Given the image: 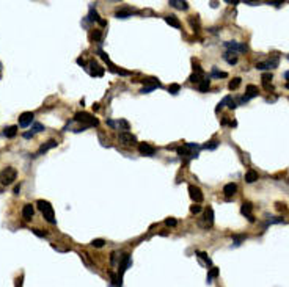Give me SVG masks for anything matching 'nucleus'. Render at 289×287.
Returning a JSON list of instances; mask_svg holds the SVG:
<instances>
[{
	"mask_svg": "<svg viewBox=\"0 0 289 287\" xmlns=\"http://www.w3.org/2000/svg\"><path fill=\"white\" fill-rule=\"evenodd\" d=\"M36 206L39 207V210L43 212V215H44V218H46L51 224H55V223H57V220H55V217H54V209H52V206H51L49 201L39 199V201L36 202Z\"/></svg>",
	"mask_w": 289,
	"mask_h": 287,
	"instance_id": "1",
	"label": "nucleus"
},
{
	"mask_svg": "<svg viewBox=\"0 0 289 287\" xmlns=\"http://www.w3.org/2000/svg\"><path fill=\"white\" fill-rule=\"evenodd\" d=\"M74 121L84 122L85 127H91V126H98V124H99V121H98L94 116H91L90 113H87V111H79V113H75Z\"/></svg>",
	"mask_w": 289,
	"mask_h": 287,
	"instance_id": "2",
	"label": "nucleus"
},
{
	"mask_svg": "<svg viewBox=\"0 0 289 287\" xmlns=\"http://www.w3.org/2000/svg\"><path fill=\"white\" fill-rule=\"evenodd\" d=\"M17 177V171L13 167H7L2 173H0V182L3 185H11Z\"/></svg>",
	"mask_w": 289,
	"mask_h": 287,
	"instance_id": "3",
	"label": "nucleus"
},
{
	"mask_svg": "<svg viewBox=\"0 0 289 287\" xmlns=\"http://www.w3.org/2000/svg\"><path fill=\"white\" fill-rule=\"evenodd\" d=\"M225 47L228 49V52H234V54H237V52H247V44H239V43H236V41H226L225 43Z\"/></svg>",
	"mask_w": 289,
	"mask_h": 287,
	"instance_id": "4",
	"label": "nucleus"
},
{
	"mask_svg": "<svg viewBox=\"0 0 289 287\" xmlns=\"http://www.w3.org/2000/svg\"><path fill=\"white\" fill-rule=\"evenodd\" d=\"M118 138H119L121 144H124V146H131V144L137 143V138H135V135H132L131 132H121V134L118 135Z\"/></svg>",
	"mask_w": 289,
	"mask_h": 287,
	"instance_id": "5",
	"label": "nucleus"
},
{
	"mask_svg": "<svg viewBox=\"0 0 289 287\" xmlns=\"http://www.w3.org/2000/svg\"><path fill=\"white\" fill-rule=\"evenodd\" d=\"M33 118H35V115L31 111H24L19 116V126L21 127H28L31 122H33Z\"/></svg>",
	"mask_w": 289,
	"mask_h": 287,
	"instance_id": "6",
	"label": "nucleus"
},
{
	"mask_svg": "<svg viewBox=\"0 0 289 287\" xmlns=\"http://www.w3.org/2000/svg\"><path fill=\"white\" fill-rule=\"evenodd\" d=\"M189 193H190V198L198 204V202H201L203 199H204V196H203V191L198 188V187H195V185H190L189 187Z\"/></svg>",
	"mask_w": 289,
	"mask_h": 287,
	"instance_id": "7",
	"label": "nucleus"
},
{
	"mask_svg": "<svg viewBox=\"0 0 289 287\" xmlns=\"http://www.w3.org/2000/svg\"><path fill=\"white\" fill-rule=\"evenodd\" d=\"M138 151L142 155H154L156 154V148L148 144V143H140L138 144Z\"/></svg>",
	"mask_w": 289,
	"mask_h": 287,
	"instance_id": "8",
	"label": "nucleus"
},
{
	"mask_svg": "<svg viewBox=\"0 0 289 287\" xmlns=\"http://www.w3.org/2000/svg\"><path fill=\"white\" fill-rule=\"evenodd\" d=\"M88 66H90V74H91V75H98V77L104 75V68H101L94 60H91V61L88 63Z\"/></svg>",
	"mask_w": 289,
	"mask_h": 287,
	"instance_id": "9",
	"label": "nucleus"
},
{
	"mask_svg": "<svg viewBox=\"0 0 289 287\" xmlns=\"http://www.w3.org/2000/svg\"><path fill=\"white\" fill-rule=\"evenodd\" d=\"M252 209H253V206H252L250 202H243L242 207H240V212H242V215H245L250 221H255V217L252 215Z\"/></svg>",
	"mask_w": 289,
	"mask_h": 287,
	"instance_id": "10",
	"label": "nucleus"
},
{
	"mask_svg": "<svg viewBox=\"0 0 289 287\" xmlns=\"http://www.w3.org/2000/svg\"><path fill=\"white\" fill-rule=\"evenodd\" d=\"M192 149H189L187 146H182V148H178V154L181 157H190V158H196L198 157V152H190Z\"/></svg>",
	"mask_w": 289,
	"mask_h": 287,
	"instance_id": "11",
	"label": "nucleus"
},
{
	"mask_svg": "<svg viewBox=\"0 0 289 287\" xmlns=\"http://www.w3.org/2000/svg\"><path fill=\"white\" fill-rule=\"evenodd\" d=\"M33 214H35V209L31 204H25V206L22 207V217L25 220H31L33 218Z\"/></svg>",
	"mask_w": 289,
	"mask_h": 287,
	"instance_id": "12",
	"label": "nucleus"
},
{
	"mask_svg": "<svg viewBox=\"0 0 289 287\" xmlns=\"http://www.w3.org/2000/svg\"><path fill=\"white\" fill-rule=\"evenodd\" d=\"M165 22H167L168 25H171V27H175V28H181V22H179V19L175 14L165 16Z\"/></svg>",
	"mask_w": 289,
	"mask_h": 287,
	"instance_id": "13",
	"label": "nucleus"
},
{
	"mask_svg": "<svg viewBox=\"0 0 289 287\" xmlns=\"http://www.w3.org/2000/svg\"><path fill=\"white\" fill-rule=\"evenodd\" d=\"M204 220H206V224H208V226H212V223H214V210H212V207H208V209H206V212H204Z\"/></svg>",
	"mask_w": 289,
	"mask_h": 287,
	"instance_id": "14",
	"label": "nucleus"
},
{
	"mask_svg": "<svg viewBox=\"0 0 289 287\" xmlns=\"http://www.w3.org/2000/svg\"><path fill=\"white\" fill-rule=\"evenodd\" d=\"M270 80H272V74L270 72H266L263 74V87L269 91V90H273V87L270 85Z\"/></svg>",
	"mask_w": 289,
	"mask_h": 287,
	"instance_id": "15",
	"label": "nucleus"
},
{
	"mask_svg": "<svg viewBox=\"0 0 289 287\" xmlns=\"http://www.w3.org/2000/svg\"><path fill=\"white\" fill-rule=\"evenodd\" d=\"M237 191V185L234 184V182H231V184H226L225 187H223V193L226 195V196H233L234 193Z\"/></svg>",
	"mask_w": 289,
	"mask_h": 287,
	"instance_id": "16",
	"label": "nucleus"
},
{
	"mask_svg": "<svg viewBox=\"0 0 289 287\" xmlns=\"http://www.w3.org/2000/svg\"><path fill=\"white\" fill-rule=\"evenodd\" d=\"M168 5L173 7V8H178V10H187L189 8L187 2H181V0H170Z\"/></svg>",
	"mask_w": 289,
	"mask_h": 287,
	"instance_id": "17",
	"label": "nucleus"
},
{
	"mask_svg": "<svg viewBox=\"0 0 289 287\" xmlns=\"http://www.w3.org/2000/svg\"><path fill=\"white\" fill-rule=\"evenodd\" d=\"M57 144H58V143H57L55 140H49L47 143H44L43 146L39 148V152H38V154H43V152H46V151H49V149H52V148H57Z\"/></svg>",
	"mask_w": 289,
	"mask_h": 287,
	"instance_id": "18",
	"label": "nucleus"
},
{
	"mask_svg": "<svg viewBox=\"0 0 289 287\" xmlns=\"http://www.w3.org/2000/svg\"><path fill=\"white\" fill-rule=\"evenodd\" d=\"M17 134V126H10V127H5L3 129V135L7 138H14Z\"/></svg>",
	"mask_w": 289,
	"mask_h": 287,
	"instance_id": "19",
	"label": "nucleus"
},
{
	"mask_svg": "<svg viewBox=\"0 0 289 287\" xmlns=\"http://www.w3.org/2000/svg\"><path fill=\"white\" fill-rule=\"evenodd\" d=\"M258 96V87H255V85H248L247 87V94H245V97L247 99H252V97H256Z\"/></svg>",
	"mask_w": 289,
	"mask_h": 287,
	"instance_id": "20",
	"label": "nucleus"
},
{
	"mask_svg": "<svg viewBox=\"0 0 289 287\" xmlns=\"http://www.w3.org/2000/svg\"><path fill=\"white\" fill-rule=\"evenodd\" d=\"M256 181H258V173L256 171H253V170L247 171V174H245V182L247 184H253Z\"/></svg>",
	"mask_w": 289,
	"mask_h": 287,
	"instance_id": "21",
	"label": "nucleus"
},
{
	"mask_svg": "<svg viewBox=\"0 0 289 287\" xmlns=\"http://www.w3.org/2000/svg\"><path fill=\"white\" fill-rule=\"evenodd\" d=\"M209 88H211V80H209V78H203L200 83H198V90H200L201 93H206Z\"/></svg>",
	"mask_w": 289,
	"mask_h": 287,
	"instance_id": "22",
	"label": "nucleus"
},
{
	"mask_svg": "<svg viewBox=\"0 0 289 287\" xmlns=\"http://www.w3.org/2000/svg\"><path fill=\"white\" fill-rule=\"evenodd\" d=\"M223 58H225L229 64H236V63H237V55H236L234 52H225Z\"/></svg>",
	"mask_w": 289,
	"mask_h": 287,
	"instance_id": "23",
	"label": "nucleus"
},
{
	"mask_svg": "<svg viewBox=\"0 0 289 287\" xmlns=\"http://www.w3.org/2000/svg\"><path fill=\"white\" fill-rule=\"evenodd\" d=\"M240 82H242V78L240 77H234L231 82H229V85H228V88L233 91V90H236V88H239V85H240Z\"/></svg>",
	"mask_w": 289,
	"mask_h": 287,
	"instance_id": "24",
	"label": "nucleus"
},
{
	"mask_svg": "<svg viewBox=\"0 0 289 287\" xmlns=\"http://www.w3.org/2000/svg\"><path fill=\"white\" fill-rule=\"evenodd\" d=\"M116 126L121 127L123 132H128V130H129V122L124 121V119H118V121H116Z\"/></svg>",
	"mask_w": 289,
	"mask_h": 287,
	"instance_id": "25",
	"label": "nucleus"
},
{
	"mask_svg": "<svg viewBox=\"0 0 289 287\" xmlns=\"http://www.w3.org/2000/svg\"><path fill=\"white\" fill-rule=\"evenodd\" d=\"M118 19H128V17H131V13L128 11V10H119V11H116V14H115Z\"/></svg>",
	"mask_w": 289,
	"mask_h": 287,
	"instance_id": "26",
	"label": "nucleus"
},
{
	"mask_svg": "<svg viewBox=\"0 0 289 287\" xmlns=\"http://www.w3.org/2000/svg\"><path fill=\"white\" fill-rule=\"evenodd\" d=\"M104 245H105V240L104 238H94L91 242V247H94V248H102Z\"/></svg>",
	"mask_w": 289,
	"mask_h": 287,
	"instance_id": "27",
	"label": "nucleus"
},
{
	"mask_svg": "<svg viewBox=\"0 0 289 287\" xmlns=\"http://www.w3.org/2000/svg\"><path fill=\"white\" fill-rule=\"evenodd\" d=\"M212 77H217V78H226L228 77V74L226 72H220V71H217V68H212V74H211Z\"/></svg>",
	"mask_w": 289,
	"mask_h": 287,
	"instance_id": "28",
	"label": "nucleus"
},
{
	"mask_svg": "<svg viewBox=\"0 0 289 287\" xmlns=\"http://www.w3.org/2000/svg\"><path fill=\"white\" fill-rule=\"evenodd\" d=\"M217 275H219V268L212 267V268L209 270V273H208V282H212V278H215Z\"/></svg>",
	"mask_w": 289,
	"mask_h": 287,
	"instance_id": "29",
	"label": "nucleus"
},
{
	"mask_svg": "<svg viewBox=\"0 0 289 287\" xmlns=\"http://www.w3.org/2000/svg\"><path fill=\"white\" fill-rule=\"evenodd\" d=\"M156 88H159V85H148V87H143V88L140 90V93H142V94H146V93L154 91Z\"/></svg>",
	"mask_w": 289,
	"mask_h": 287,
	"instance_id": "30",
	"label": "nucleus"
},
{
	"mask_svg": "<svg viewBox=\"0 0 289 287\" xmlns=\"http://www.w3.org/2000/svg\"><path fill=\"white\" fill-rule=\"evenodd\" d=\"M201 75H203V74H198V72H196V74H192V75L189 77V80L192 82V83H200V82H201Z\"/></svg>",
	"mask_w": 289,
	"mask_h": 287,
	"instance_id": "31",
	"label": "nucleus"
},
{
	"mask_svg": "<svg viewBox=\"0 0 289 287\" xmlns=\"http://www.w3.org/2000/svg\"><path fill=\"white\" fill-rule=\"evenodd\" d=\"M44 130V126L43 124H39V122H35V124L31 126V132L36 134V132H43Z\"/></svg>",
	"mask_w": 289,
	"mask_h": 287,
	"instance_id": "32",
	"label": "nucleus"
},
{
	"mask_svg": "<svg viewBox=\"0 0 289 287\" xmlns=\"http://www.w3.org/2000/svg\"><path fill=\"white\" fill-rule=\"evenodd\" d=\"M217 146H219V141L212 140V141H209V143H206V144H204L203 148H204V149H211V151H212V149H215Z\"/></svg>",
	"mask_w": 289,
	"mask_h": 287,
	"instance_id": "33",
	"label": "nucleus"
},
{
	"mask_svg": "<svg viewBox=\"0 0 289 287\" xmlns=\"http://www.w3.org/2000/svg\"><path fill=\"white\" fill-rule=\"evenodd\" d=\"M90 21H98V22H101V19H99V14L93 10V7L90 8Z\"/></svg>",
	"mask_w": 289,
	"mask_h": 287,
	"instance_id": "34",
	"label": "nucleus"
},
{
	"mask_svg": "<svg viewBox=\"0 0 289 287\" xmlns=\"http://www.w3.org/2000/svg\"><path fill=\"white\" fill-rule=\"evenodd\" d=\"M179 90H181V87H179L178 83H173V85H170V87H168V91H170L171 94H178V93H179Z\"/></svg>",
	"mask_w": 289,
	"mask_h": 287,
	"instance_id": "35",
	"label": "nucleus"
},
{
	"mask_svg": "<svg viewBox=\"0 0 289 287\" xmlns=\"http://www.w3.org/2000/svg\"><path fill=\"white\" fill-rule=\"evenodd\" d=\"M198 257H200V259H203V261H204L206 264H208V265H212V261L208 257V254H206V253H198Z\"/></svg>",
	"mask_w": 289,
	"mask_h": 287,
	"instance_id": "36",
	"label": "nucleus"
},
{
	"mask_svg": "<svg viewBox=\"0 0 289 287\" xmlns=\"http://www.w3.org/2000/svg\"><path fill=\"white\" fill-rule=\"evenodd\" d=\"M256 69L267 71V69H270V66H269V63H267V61H263V63H258V64H256Z\"/></svg>",
	"mask_w": 289,
	"mask_h": 287,
	"instance_id": "37",
	"label": "nucleus"
},
{
	"mask_svg": "<svg viewBox=\"0 0 289 287\" xmlns=\"http://www.w3.org/2000/svg\"><path fill=\"white\" fill-rule=\"evenodd\" d=\"M229 101H231V96H226V97H225V99H223V101H222V102H220L219 105H217V111H219L220 108H223V107H225L226 104H229Z\"/></svg>",
	"mask_w": 289,
	"mask_h": 287,
	"instance_id": "38",
	"label": "nucleus"
},
{
	"mask_svg": "<svg viewBox=\"0 0 289 287\" xmlns=\"http://www.w3.org/2000/svg\"><path fill=\"white\" fill-rule=\"evenodd\" d=\"M165 224L170 226V228H175L178 224V221H176V218H167V220H165Z\"/></svg>",
	"mask_w": 289,
	"mask_h": 287,
	"instance_id": "39",
	"label": "nucleus"
},
{
	"mask_svg": "<svg viewBox=\"0 0 289 287\" xmlns=\"http://www.w3.org/2000/svg\"><path fill=\"white\" fill-rule=\"evenodd\" d=\"M233 238L236 240V243H234V245H236V247H239V245H240V242H242V240H243L245 237H243V235H234Z\"/></svg>",
	"mask_w": 289,
	"mask_h": 287,
	"instance_id": "40",
	"label": "nucleus"
},
{
	"mask_svg": "<svg viewBox=\"0 0 289 287\" xmlns=\"http://www.w3.org/2000/svg\"><path fill=\"white\" fill-rule=\"evenodd\" d=\"M190 212L195 214V215L200 214V212H201V206H192V207H190Z\"/></svg>",
	"mask_w": 289,
	"mask_h": 287,
	"instance_id": "41",
	"label": "nucleus"
},
{
	"mask_svg": "<svg viewBox=\"0 0 289 287\" xmlns=\"http://www.w3.org/2000/svg\"><path fill=\"white\" fill-rule=\"evenodd\" d=\"M33 234L38 235V237H46V232L44 231H39V229H33Z\"/></svg>",
	"mask_w": 289,
	"mask_h": 287,
	"instance_id": "42",
	"label": "nucleus"
},
{
	"mask_svg": "<svg viewBox=\"0 0 289 287\" xmlns=\"http://www.w3.org/2000/svg\"><path fill=\"white\" fill-rule=\"evenodd\" d=\"M99 55H101V58H102L104 61H107V63H110V60H108V55H107L105 52H102V50H99Z\"/></svg>",
	"mask_w": 289,
	"mask_h": 287,
	"instance_id": "43",
	"label": "nucleus"
},
{
	"mask_svg": "<svg viewBox=\"0 0 289 287\" xmlns=\"http://www.w3.org/2000/svg\"><path fill=\"white\" fill-rule=\"evenodd\" d=\"M110 264L112 265H116V253H112L110 254Z\"/></svg>",
	"mask_w": 289,
	"mask_h": 287,
	"instance_id": "44",
	"label": "nucleus"
},
{
	"mask_svg": "<svg viewBox=\"0 0 289 287\" xmlns=\"http://www.w3.org/2000/svg\"><path fill=\"white\" fill-rule=\"evenodd\" d=\"M231 110H234L236 107H237V102H234V101H229V105H228Z\"/></svg>",
	"mask_w": 289,
	"mask_h": 287,
	"instance_id": "45",
	"label": "nucleus"
},
{
	"mask_svg": "<svg viewBox=\"0 0 289 287\" xmlns=\"http://www.w3.org/2000/svg\"><path fill=\"white\" fill-rule=\"evenodd\" d=\"M93 38H94V39H99V38H101V31H99V30H96V31H94V35H93Z\"/></svg>",
	"mask_w": 289,
	"mask_h": 287,
	"instance_id": "46",
	"label": "nucleus"
},
{
	"mask_svg": "<svg viewBox=\"0 0 289 287\" xmlns=\"http://www.w3.org/2000/svg\"><path fill=\"white\" fill-rule=\"evenodd\" d=\"M267 3H269V5H275V7H281V5H283L281 2H267Z\"/></svg>",
	"mask_w": 289,
	"mask_h": 287,
	"instance_id": "47",
	"label": "nucleus"
},
{
	"mask_svg": "<svg viewBox=\"0 0 289 287\" xmlns=\"http://www.w3.org/2000/svg\"><path fill=\"white\" fill-rule=\"evenodd\" d=\"M33 137V132H25L24 134V138H31Z\"/></svg>",
	"mask_w": 289,
	"mask_h": 287,
	"instance_id": "48",
	"label": "nucleus"
},
{
	"mask_svg": "<svg viewBox=\"0 0 289 287\" xmlns=\"http://www.w3.org/2000/svg\"><path fill=\"white\" fill-rule=\"evenodd\" d=\"M21 193V185H16L14 187V195H19Z\"/></svg>",
	"mask_w": 289,
	"mask_h": 287,
	"instance_id": "49",
	"label": "nucleus"
},
{
	"mask_svg": "<svg viewBox=\"0 0 289 287\" xmlns=\"http://www.w3.org/2000/svg\"><path fill=\"white\" fill-rule=\"evenodd\" d=\"M16 285H17V287L22 285V278H17V279H16Z\"/></svg>",
	"mask_w": 289,
	"mask_h": 287,
	"instance_id": "50",
	"label": "nucleus"
},
{
	"mask_svg": "<svg viewBox=\"0 0 289 287\" xmlns=\"http://www.w3.org/2000/svg\"><path fill=\"white\" fill-rule=\"evenodd\" d=\"M277 207H278V210H284V209H286L284 204H277Z\"/></svg>",
	"mask_w": 289,
	"mask_h": 287,
	"instance_id": "51",
	"label": "nucleus"
},
{
	"mask_svg": "<svg viewBox=\"0 0 289 287\" xmlns=\"http://www.w3.org/2000/svg\"><path fill=\"white\" fill-rule=\"evenodd\" d=\"M77 63H79L80 66H85V61H84V60H82V58H77Z\"/></svg>",
	"mask_w": 289,
	"mask_h": 287,
	"instance_id": "52",
	"label": "nucleus"
},
{
	"mask_svg": "<svg viewBox=\"0 0 289 287\" xmlns=\"http://www.w3.org/2000/svg\"><path fill=\"white\" fill-rule=\"evenodd\" d=\"M93 110H99V104H93Z\"/></svg>",
	"mask_w": 289,
	"mask_h": 287,
	"instance_id": "53",
	"label": "nucleus"
},
{
	"mask_svg": "<svg viewBox=\"0 0 289 287\" xmlns=\"http://www.w3.org/2000/svg\"><path fill=\"white\" fill-rule=\"evenodd\" d=\"M284 78H286V80H289V71H287V72H284Z\"/></svg>",
	"mask_w": 289,
	"mask_h": 287,
	"instance_id": "54",
	"label": "nucleus"
},
{
	"mask_svg": "<svg viewBox=\"0 0 289 287\" xmlns=\"http://www.w3.org/2000/svg\"><path fill=\"white\" fill-rule=\"evenodd\" d=\"M286 88H287V90H289V82H287V83H286Z\"/></svg>",
	"mask_w": 289,
	"mask_h": 287,
	"instance_id": "55",
	"label": "nucleus"
},
{
	"mask_svg": "<svg viewBox=\"0 0 289 287\" xmlns=\"http://www.w3.org/2000/svg\"><path fill=\"white\" fill-rule=\"evenodd\" d=\"M0 69H2V64H0Z\"/></svg>",
	"mask_w": 289,
	"mask_h": 287,
	"instance_id": "56",
	"label": "nucleus"
}]
</instances>
